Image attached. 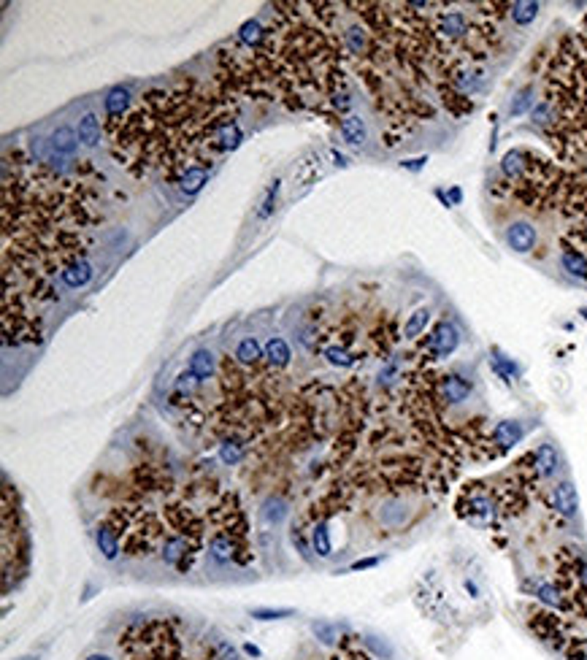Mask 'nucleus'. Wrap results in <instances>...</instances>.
I'll use <instances>...</instances> for the list:
<instances>
[{"mask_svg": "<svg viewBox=\"0 0 587 660\" xmlns=\"http://www.w3.org/2000/svg\"><path fill=\"white\" fill-rule=\"evenodd\" d=\"M438 395H441L444 404L452 406L463 404L465 398L471 395V384L463 377H458V374H447V377H441V382H438Z\"/></svg>", "mask_w": 587, "mask_h": 660, "instance_id": "obj_5", "label": "nucleus"}, {"mask_svg": "<svg viewBox=\"0 0 587 660\" xmlns=\"http://www.w3.org/2000/svg\"><path fill=\"white\" fill-rule=\"evenodd\" d=\"M236 552H238V547H236V539H233L231 533H214L211 539H208V555H211V560H217V563H231L233 557H236Z\"/></svg>", "mask_w": 587, "mask_h": 660, "instance_id": "obj_12", "label": "nucleus"}, {"mask_svg": "<svg viewBox=\"0 0 587 660\" xmlns=\"http://www.w3.org/2000/svg\"><path fill=\"white\" fill-rule=\"evenodd\" d=\"M30 536L22 509L16 503V493L6 485L3 490V590L11 593V577L16 580L25 574L30 557Z\"/></svg>", "mask_w": 587, "mask_h": 660, "instance_id": "obj_3", "label": "nucleus"}, {"mask_svg": "<svg viewBox=\"0 0 587 660\" xmlns=\"http://www.w3.org/2000/svg\"><path fill=\"white\" fill-rule=\"evenodd\" d=\"M244 649H246V652H249V655H255V658H258V655H260V649H258V647H252V644H246Z\"/></svg>", "mask_w": 587, "mask_h": 660, "instance_id": "obj_38", "label": "nucleus"}, {"mask_svg": "<svg viewBox=\"0 0 587 660\" xmlns=\"http://www.w3.org/2000/svg\"><path fill=\"white\" fill-rule=\"evenodd\" d=\"M92 276H95V271H92V266H90L84 257L82 260H76V263H70L68 268L60 273L63 284L70 287V290H79V287H84V284H90Z\"/></svg>", "mask_w": 587, "mask_h": 660, "instance_id": "obj_14", "label": "nucleus"}, {"mask_svg": "<svg viewBox=\"0 0 587 660\" xmlns=\"http://www.w3.org/2000/svg\"><path fill=\"white\" fill-rule=\"evenodd\" d=\"M190 374L195 377V382H206V379L214 374V355L208 350H195L190 357Z\"/></svg>", "mask_w": 587, "mask_h": 660, "instance_id": "obj_19", "label": "nucleus"}, {"mask_svg": "<svg viewBox=\"0 0 587 660\" xmlns=\"http://www.w3.org/2000/svg\"><path fill=\"white\" fill-rule=\"evenodd\" d=\"M522 436H525V428L519 422H514V419H504V422H498L492 428V441L501 446V449H512L514 444L522 441Z\"/></svg>", "mask_w": 587, "mask_h": 660, "instance_id": "obj_9", "label": "nucleus"}, {"mask_svg": "<svg viewBox=\"0 0 587 660\" xmlns=\"http://www.w3.org/2000/svg\"><path fill=\"white\" fill-rule=\"evenodd\" d=\"M533 593H536V598L541 601V604H546V607H555V609H566L569 604H566V595H563V590H558L555 585H546V582H533Z\"/></svg>", "mask_w": 587, "mask_h": 660, "instance_id": "obj_22", "label": "nucleus"}, {"mask_svg": "<svg viewBox=\"0 0 587 660\" xmlns=\"http://www.w3.org/2000/svg\"><path fill=\"white\" fill-rule=\"evenodd\" d=\"M84 660H111L109 655H103V652H92V655H87Z\"/></svg>", "mask_w": 587, "mask_h": 660, "instance_id": "obj_37", "label": "nucleus"}, {"mask_svg": "<svg viewBox=\"0 0 587 660\" xmlns=\"http://www.w3.org/2000/svg\"><path fill=\"white\" fill-rule=\"evenodd\" d=\"M379 563V557H369V560H357V563H352V571H366V568H374Z\"/></svg>", "mask_w": 587, "mask_h": 660, "instance_id": "obj_36", "label": "nucleus"}, {"mask_svg": "<svg viewBox=\"0 0 587 660\" xmlns=\"http://www.w3.org/2000/svg\"><path fill=\"white\" fill-rule=\"evenodd\" d=\"M560 263H563V268L569 271L571 276L585 279L587 282V255L576 252L573 246H566V249H563V255H560Z\"/></svg>", "mask_w": 587, "mask_h": 660, "instance_id": "obj_21", "label": "nucleus"}, {"mask_svg": "<svg viewBox=\"0 0 587 660\" xmlns=\"http://www.w3.org/2000/svg\"><path fill=\"white\" fill-rule=\"evenodd\" d=\"M428 323H430V309L423 306V309H417L414 314H409V320H406V325H403V336L417 338L425 328H428Z\"/></svg>", "mask_w": 587, "mask_h": 660, "instance_id": "obj_25", "label": "nucleus"}, {"mask_svg": "<svg viewBox=\"0 0 587 660\" xmlns=\"http://www.w3.org/2000/svg\"><path fill=\"white\" fill-rule=\"evenodd\" d=\"M312 631H314V636L322 641V644H333V641L339 639L336 625H330V622H314V625H312Z\"/></svg>", "mask_w": 587, "mask_h": 660, "instance_id": "obj_34", "label": "nucleus"}, {"mask_svg": "<svg viewBox=\"0 0 587 660\" xmlns=\"http://www.w3.org/2000/svg\"><path fill=\"white\" fill-rule=\"evenodd\" d=\"M533 468H536V473L541 476V479H546V476H552V473L560 468V455L558 449L552 444H541L536 452H533Z\"/></svg>", "mask_w": 587, "mask_h": 660, "instance_id": "obj_11", "label": "nucleus"}, {"mask_svg": "<svg viewBox=\"0 0 587 660\" xmlns=\"http://www.w3.org/2000/svg\"><path fill=\"white\" fill-rule=\"evenodd\" d=\"M76 138H79V135L73 133L68 125H60L55 133H52V138H49V147H52V152L60 154V157H73V154H76V147H79Z\"/></svg>", "mask_w": 587, "mask_h": 660, "instance_id": "obj_16", "label": "nucleus"}, {"mask_svg": "<svg viewBox=\"0 0 587 660\" xmlns=\"http://www.w3.org/2000/svg\"><path fill=\"white\" fill-rule=\"evenodd\" d=\"M241 458H244V444H241L238 439H228V441L219 444V460H222V463L236 466Z\"/></svg>", "mask_w": 587, "mask_h": 660, "instance_id": "obj_29", "label": "nucleus"}, {"mask_svg": "<svg viewBox=\"0 0 587 660\" xmlns=\"http://www.w3.org/2000/svg\"><path fill=\"white\" fill-rule=\"evenodd\" d=\"M233 95L222 87L211 95L203 87L181 84L176 90H152L120 122H111V152L136 176L163 171L165 179L238 147Z\"/></svg>", "mask_w": 587, "mask_h": 660, "instance_id": "obj_2", "label": "nucleus"}, {"mask_svg": "<svg viewBox=\"0 0 587 660\" xmlns=\"http://www.w3.org/2000/svg\"><path fill=\"white\" fill-rule=\"evenodd\" d=\"M208 176H211V168H208V165H192V168H187L184 174L179 176L176 184L184 195H195V192H201V187L208 182Z\"/></svg>", "mask_w": 587, "mask_h": 660, "instance_id": "obj_15", "label": "nucleus"}, {"mask_svg": "<svg viewBox=\"0 0 587 660\" xmlns=\"http://www.w3.org/2000/svg\"><path fill=\"white\" fill-rule=\"evenodd\" d=\"M458 344H460V333H458V328L452 323H438L436 328H433V333H430V338H428V352L433 355V357H450L452 352L458 350Z\"/></svg>", "mask_w": 587, "mask_h": 660, "instance_id": "obj_4", "label": "nucleus"}, {"mask_svg": "<svg viewBox=\"0 0 587 660\" xmlns=\"http://www.w3.org/2000/svg\"><path fill=\"white\" fill-rule=\"evenodd\" d=\"M533 103V87H525V90H519V95L514 98V103H512V117H519V114H525L528 111V106Z\"/></svg>", "mask_w": 587, "mask_h": 660, "instance_id": "obj_33", "label": "nucleus"}, {"mask_svg": "<svg viewBox=\"0 0 587 660\" xmlns=\"http://www.w3.org/2000/svg\"><path fill=\"white\" fill-rule=\"evenodd\" d=\"M509 9H512V19H514L517 25H531L533 19H536V14H539V3L519 0V3H512Z\"/></svg>", "mask_w": 587, "mask_h": 660, "instance_id": "obj_27", "label": "nucleus"}, {"mask_svg": "<svg viewBox=\"0 0 587 660\" xmlns=\"http://www.w3.org/2000/svg\"><path fill=\"white\" fill-rule=\"evenodd\" d=\"M3 168V328L6 341H33L30 325L57 271L82 260L90 243L87 187L60 179L41 160L14 154Z\"/></svg>", "mask_w": 587, "mask_h": 660, "instance_id": "obj_1", "label": "nucleus"}, {"mask_svg": "<svg viewBox=\"0 0 587 660\" xmlns=\"http://www.w3.org/2000/svg\"><path fill=\"white\" fill-rule=\"evenodd\" d=\"M322 355H325V360H328L330 365H339V368H349V365H355V355L347 350V347H325L322 350Z\"/></svg>", "mask_w": 587, "mask_h": 660, "instance_id": "obj_28", "label": "nucleus"}, {"mask_svg": "<svg viewBox=\"0 0 587 660\" xmlns=\"http://www.w3.org/2000/svg\"><path fill=\"white\" fill-rule=\"evenodd\" d=\"M339 133H342V138L349 144V147H363L366 144V138H369V127H366V122L360 120V117H344L342 125H339Z\"/></svg>", "mask_w": 587, "mask_h": 660, "instance_id": "obj_18", "label": "nucleus"}, {"mask_svg": "<svg viewBox=\"0 0 587 660\" xmlns=\"http://www.w3.org/2000/svg\"><path fill=\"white\" fill-rule=\"evenodd\" d=\"M295 612L292 609H252V617L255 620H285V617H292Z\"/></svg>", "mask_w": 587, "mask_h": 660, "instance_id": "obj_32", "label": "nucleus"}, {"mask_svg": "<svg viewBox=\"0 0 587 660\" xmlns=\"http://www.w3.org/2000/svg\"><path fill=\"white\" fill-rule=\"evenodd\" d=\"M366 641H369V647H374L376 655H382L384 660H393V649L387 647V644H379V641H374V639H366Z\"/></svg>", "mask_w": 587, "mask_h": 660, "instance_id": "obj_35", "label": "nucleus"}, {"mask_svg": "<svg viewBox=\"0 0 587 660\" xmlns=\"http://www.w3.org/2000/svg\"><path fill=\"white\" fill-rule=\"evenodd\" d=\"M260 357H265V352L260 350V344H258V338H255V336L244 338V341L236 347V360H238V363L258 365Z\"/></svg>", "mask_w": 587, "mask_h": 660, "instance_id": "obj_24", "label": "nucleus"}, {"mask_svg": "<svg viewBox=\"0 0 587 660\" xmlns=\"http://www.w3.org/2000/svg\"><path fill=\"white\" fill-rule=\"evenodd\" d=\"M290 347H287L285 338L279 336H271L268 338V344H265V360H268V365H273V368H285L287 363H290Z\"/></svg>", "mask_w": 587, "mask_h": 660, "instance_id": "obj_20", "label": "nucleus"}, {"mask_svg": "<svg viewBox=\"0 0 587 660\" xmlns=\"http://www.w3.org/2000/svg\"><path fill=\"white\" fill-rule=\"evenodd\" d=\"M127 106H130V90L127 87H114L106 95V117L111 122H120L127 117Z\"/></svg>", "mask_w": 587, "mask_h": 660, "instance_id": "obj_17", "label": "nucleus"}, {"mask_svg": "<svg viewBox=\"0 0 587 660\" xmlns=\"http://www.w3.org/2000/svg\"><path fill=\"white\" fill-rule=\"evenodd\" d=\"M492 368H495V371H498V374H501V377H504L506 382H512V379H517V374H519V368H517V365L512 363L509 357H504V355H501V352H498V350L492 352Z\"/></svg>", "mask_w": 587, "mask_h": 660, "instance_id": "obj_30", "label": "nucleus"}, {"mask_svg": "<svg viewBox=\"0 0 587 660\" xmlns=\"http://www.w3.org/2000/svg\"><path fill=\"white\" fill-rule=\"evenodd\" d=\"M531 157H533V154L522 152V149H512V152H506L504 160H501V171H504V174L509 176L512 182H519L522 176L528 174Z\"/></svg>", "mask_w": 587, "mask_h": 660, "instance_id": "obj_10", "label": "nucleus"}, {"mask_svg": "<svg viewBox=\"0 0 587 660\" xmlns=\"http://www.w3.org/2000/svg\"><path fill=\"white\" fill-rule=\"evenodd\" d=\"M190 552H192V544L187 541V536H184V533H171V536H165V541H163V560L168 563V566L181 568V560H184V557H187Z\"/></svg>", "mask_w": 587, "mask_h": 660, "instance_id": "obj_7", "label": "nucleus"}, {"mask_svg": "<svg viewBox=\"0 0 587 660\" xmlns=\"http://www.w3.org/2000/svg\"><path fill=\"white\" fill-rule=\"evenodd\" d=\"M76 135H79V141H82V144H87V147H95L97 141H100V122H97L95 114H84L82 120H79Z\"/></svg>", "mask_w": 587, "mask_h": 660, "instance_id": "obj_23", "label": "nucleus"}, {"mask_svg": "<svg viewBox=\"0 0 587 660\" xmlns=\"http://www.w3.org/2000/svg\"><path fill=\"white\" fill-rule=\"evenodd\" d=\"M506 241L514 252H531L536 246V228L531 222H512L506 230Z\"/></svg>", "mask_w": 587, "mask_h": 660, "instance_id": "obj_6", "label": "nucleus"}, {"mask_svg": "<svg viewBox=\"0 0 587 660\" xmlns=\"http://www.w3.org/2000/svg\"><path fill=\"white\" fill-rule=\"evenodd\" d=\"M312 547H314V552L319 555V557H330V552H333V544H330L328 525H325V523H317V525L312 528Z\"/></svg>", "mask_w": 587, "mask_h": 660, "instance_id": "obj_26", "label": "nucleus"}, {"mask_svg": "<svg viewBox=\"0 0 587 660\" xmlns=\"http://www.w3.org/2000/svg\"><path fill=\"white\" fill-rule=\"evenodd\" d=\"M22 660H38V658H33V655H30V658H22Z\"/></svg>", "mask_w": 587, "mask_h": 660, "instance_id": "obj_39", "label": "nucleus"}, {"mask_svg": "<svg viewBox=\"0 0 587 660\" xmlns=\"http://www.w3.org/2000/svg\"><path fill=\"white\" fill-rule=\"evenodd\" d=\"M287 514V506H285V501H279V498H268L265 501V506H263V520L265 523H282V517Z\"/></svg>", "mask_w": 587, "mask_h": 660, "instance_id": "obj_31", "label": "nucleus"}, {"mask_svg": "<svg viewBox=\"0 0 587 660\" xmlns=\"http://www.w3.org/2000/svg\"><path fill=\"white\" fill-rule=\"evenodd\" d=\"M552 506L558 509L563 517H573L579 512V496H576V487L571 482H560L552 490Z\"/></svg>", "mask_w": 587, "mask_h": 660, "instance_id": "obj_8", "label": "nucleus"}, {"mask_svg": "<svg viewBox=\"0 0 587 660\" xmlns=\"http://www.w3.org/2000/svg\"><path fill=\"white\" fill-rule=\"evenodd\" d=\"M95 544L106 560H114L120 555V533L114 530L111 523H100L95 528Z\"/></svg>", "mask_w": 587, "mask_h": 660, "instance_id": "obj_13", "label": "nucleus"}]
</instances>
